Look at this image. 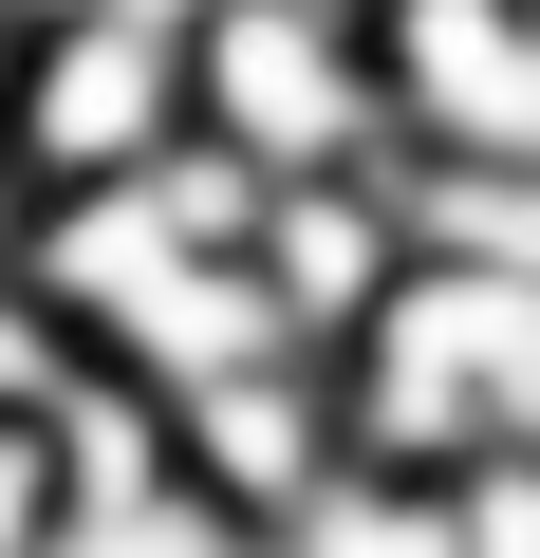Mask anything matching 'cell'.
<instances>
[{"mask_svg": "<svg viewBox=\"0 0 540 558\" xmlns=\"http://www.w3.org/2000/svg\"><path fill=\"white\" fill-rule=\"evenodd\" d=\"M336 447L355 465H484V447H540V279L503 260H410L373 336L336 354Z\"/></svg>", "mask_w": 540, "mask_h": 558, "instance_id": "obj_1", "label": "cell"}, {"mask_svg": "<svg viewBox=\"0 0 540 558\" xmlns=\"http://www.w3.org/2000/svg\"><path fill=\"white\" fill-rule=\"evenodd\" d=\"M187 112L261 186L299 168H392V75H373V0H205L187 20Z\"/></svg>", "mask_w": 540, "mask_h": 558, "instance_id": "obj_2", "label": "cell"}, {"mask_svg": "<svg viewBox=\"0 0 540 558\" xmlns=\"http://www.w3.org/2000/svg\"><path fill=\"white\" fill-rule=\"evenodd\" d=\"M187 38L168 20H20V57H0V149H20L38 205L75 186H131L149 149H187Z\"/></svg>", "mask_w": 540, "mask_h": 558, "instance_id": "obj_3", "label": "cell"}, {"mask_svg": "<svg viewBox=\"0 0 540 558\" xmlns=\"http://www.w3.org/2000/svg\"><path fill=\"white\" fill-rule=\"evenodd\" d=\"M410 168H540V0H373Z\"/></svg>", "mask_w": 540, "mask_h": 558, "instance_id": "obj_4", "label": "cell"}, {"mask_svg": "<svg viewBox=\"0 0 540 558\" xmlns=\"http://www.w3.org/2000/svg\"><path fill=\"white\" fill-rule=\"evenodd\" d=\"M410 260H429V242H410L392 168H299V186H261V223H242V279L280 299V336H299L317 373L373 336V299H392Z\"/></svg>", "mask_w": 540, "mask_h": 558, "instance_id": "obj_5", "label": "cell"}, {"mask_svg": "<svg viewBox=\"0 0 540 558\" xmlns=\"http://www.w3.org/2000/svg\"><path fill=\"white\" fill-rule=\"evenodd\" d=\"M168 465H187L224 521L280 539V521L317 502V465H336V373H317V354H242V373L168 391Z\"/></svg>", "mask_w": 540, "mask_h": 558, "instance_id": "obj_6", "label": "cell"}, {"mask_svg": "<svg viewBox=\"0 0 540 558\" xmlns=\"http://www.w3.org/2000/svg\"><path fill=\"white\" fill-rule=\"evenodd\" d=\"M261 558H447V484L429 465H317V502L280 521V539H261Z\"/></svg>", "mask_w": 540, "mask_h": 558, "instance_id": "obj_7", "label": "cell"}, {"mask_svg": "<svg viewBox=\"0 0 540 558\" xmlns=\"http://www.w3.org/2000/svg\"><path fill=\"white\" fill-rule=\"evenodd\" d=\"M447 558H540V447L447 465Z\"/></svg>", "mask_w": 540, "mask_h": 558, "instance_id": "obj_8", "label": "cell"}, {"mask_svg": "<svg viewBox=\"0 0 540 558\" xmlns=\"http://www.w3.org/2000/svg\"><path fill=\"white\" fill-rule=\"evenodd\" d=\"M57 539V410L20 428V410H0V558H38Z\"/></svg>", "mask_w": 540, "mask_h": 558, "instance_id": "obj_9", "label": "cell"}, {"mask_svg": "<svg viewBox=\"0 0 540 558\" xmlns=\"http://www.w3.org/2000/svg\"><path fill=\"white\" fill-rule=\"evenodd\" d=\"M0 20H168V38H187L205 0H0Z\"/></svg>", "mask_w": 540, "mask_h": 558, "instance_id": "obj_10", "label": "cell"}]
</instances>
